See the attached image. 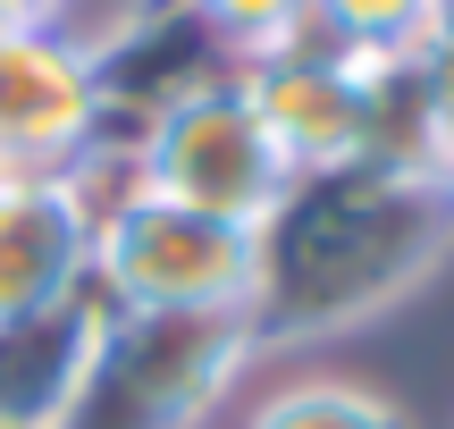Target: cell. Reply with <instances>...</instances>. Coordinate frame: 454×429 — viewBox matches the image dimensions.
I'll return each mask as SVG.
<instances>
[{
    "mask_svg": "<svg viewBox=\"0 0 454 429\" xmlns=\"http://www.w3.org/2000/svg\"><path fill=\"white\" fill-rule=\"evenodd\" d=\"M446 245H454V185H438L429 168L387 160L294 168L286 194L253 219L244 329L261 354L362 329L395 295H412L446 261Z\"/></svg>",
    "mask_w": 454,
    "mask_h": 429,
    "instance_id": "6da1fadb",
    "label": "cell"
},
{
    "mask_svg": "<svg viewBox=\"0 0 454 429\" xmlns=\"http://www.w3.org/2000/svg\"><path fill=\"white\" fill-rule=\"evenodd\" d=\"M253 354L244 312H110L51 429H194L227 404Z\"/></svg>",
    "mask_w": 454,
    "mask_h": 429,
    "instance_id": "7a4b0ae2",
    "label": "cell"
},
{
    "mask_svg": "<svg viewBox=\"0 0 454 429\" xmlns=\"http://www.w3.org/2000/svg\"><path fill=\"white\" fill-rule=\"evenodd\" d=\"M93 278L118 312H244L253 228L185 211L168 194H135L93 228Z\"/></svg>",
    "mask_w": 454,
    "mask_h": 429,
    "instance_id": "3957f363",
    "label": "cell"
},
{
    "mask_svg": "<svg viewBox=\"0 0 454 429\" xmlns=\"http://www.w3.org/2000/svg\"><path fill=\"white\" fill-rule=\"evenodd\" d=\"M84 59H93V93H101V144H135V152H144V135L168 110H185V101L244 76V59L219 43V26L194 0L127 9L110 34L84 43Z\"/></svg>",
    "mask_w": 454,
    "mask_h": 429,
    "instance_id": "277c9868",
    "label": "cell"
},
{
    "mask_svg": "<svg viewBox=\"0 0 454 429\" xmlns=\"http://www.w3.org/2000/svg\"><path fill=\"white\" fill-rule=\"evenodd\" d=\"M244 101L261 110L278 160L286 168H345L371 160V101H362V51L320 26H286L270 51L244 59Z\"/></svg>",
    "mask_w": 454,
    "mask_h": 429,
    "instance_id": "5b68a950",
    "label": "cell"
},
{
    "mask_svg": "<svg viewBox=\"0 0 454 429\" xmlns=\"http://www.w3.org/2000/svg\"><path fill=\"white\" fill-rule=\"evenodd\" d=\"M144 177H152V194L185 202V211H211V219L253 228V219L286 194L294 168L278 160L270 127H261V110L244 101V76H236V84H219V93L168 110L160 127L144 135Z\"/></svg>",
    "mask_w": 454,
    "mask_h": 429,
    "instance_id": "8992f818",
    "label": "cell"
},
{
    "mask_svg": "<svg viewBox=\"0 0 454 429\" xmlns=\"http://www.w3.org/2000/svg\"><path fill=\"white\" fill-rule=\"evenodd\" d=\"M101 135L93 59L59 26L0 34V177H59Z\"/></svg>",
    "mask_w": 454,
    "mask_h": 429,
    "instance_id": "52a82bcc",
    "label": "cell"
},
{
    "mask_svg": "<svg viewBox=\"0 0 454 429\" xmlns=\"http://www.w3.org/2000/svg\"><path fill=\"white\" fill-rule=\"evenodd\" d=\"M110 312L118 303L101 295V278H84L67 295L34 303V312L0 320V429H51L67 413V396H76Z\"/></svg>",
    "mask_w": 454,
    "mask_h": 429,
    "instance_id": "ba28073f",
    "label": "cell"
},
{
    "mask_svg": "<svg viewBox=\"0 0 454 429\" xmlns=\"http://www.w3.org/2000/svg\"><path fill=\"white\" fill-rule=\"evenodd\" d=\"M93 278V228L59 177H0V320Z\"/></svg>",
    "mask_w": 454,
    "mask_h": 429,
    "instance_id": "9c48e42d",
    "label": "cell"
},
{
    "mask_svg": "<svg viewBox=\"0 0 454 429\" xmlns=\"http://www.w3.org/2000/svg\"><path fill=\"white\" fill-rule=\"evenodd\" d=\"M253 429H404V413L345 379H294L253 413Z\"/></svg>",
    "mask_w": 454,
    "mask_h": 429,
    "instance_id": "30bf717a",
    "label": "cell"
},
{
    "mask_svg": "<svg viewBox=\"0 0 454 429\" xmlns=\"http://www.w3.org/2000/svg\"><path fill=\"white\" fill-rule=\"evenodd\" d=\"M311 9L354 51H421L429 43V0H311Z\"/></svg>",
    "mask_w": 454,
    "mask_h": 429,
    "instance_id": "8fae6325",
    "label": "cell"
},
{
    "mask_svg": "<svg viewBox=\"0 0 454 429\" xmlns=\"http://www.w3.org/2000/svg\"><path fill=\"white\" fill-rule=\"evenodd\" d=\"M194 9L219 26V43L236 51V59H253V51H270L286 26H303L311 0H194Z\"/></svg>",
    "mask_w": 454,
    "mask_h": 429,
    "instance_id": "7c38bea8",
    "label": "cell"
},
{
    "mask_svg": "<svg viewBox=\"0 0 454 429\" xmlns=\"http://www.w3.org/2000/svg\"><path fill=\"white\" fill-rule=\"evenodd\" d=\"M421 168L438 185H454V59L429 51V135H421Z\"/></svg>",
    "mask_w": 454,
    "mask_h": 429,
    "instance_id": "4fadbf2b",
    "label": "cell"
},
{
    "mask_svg": "<svg viewBox=\"0 0 454 429\" xmlns=\"http://www.w3.org/2000/svg\"><path fill=\"white\" fill-rule=\"evenodd\" d=\"M9 26H59V0H0Z\"/></svg>",
    "mask_w": 454,
    "mask_h": 429,
    "instance_id": "5bb4252c",
    "label": "cell"
},
{
    "mask_svg": "<svg viewBox=\"0 0 454 429\" xmlns=\"http://www.w3.org/2000/svg\"><path fill=\"white\" fill-rule=\"evenodd\" d=\"M429 51L454 59V0H429Z\"/></svg>",
    "mask_w": 454,
    "mask_h": 429,
    "instance_id": "9a60e30c",
    "label": "cell"
},
{
    "mask_svg": "<svg viewBox=\"0 0 454 429\" xmlns=\"http://www.w3.org/2000/svg\"><path fill=\"white\" fill-rule=\"evenodd\" d=\"M0 34H9V17H0Z\"/></svg>",
    "mask_w": 454,
    "mask_h": 429,
    "instance_id": "2e32d148",
    "label": "cell"
}]
</instances>
